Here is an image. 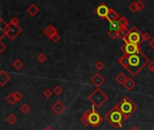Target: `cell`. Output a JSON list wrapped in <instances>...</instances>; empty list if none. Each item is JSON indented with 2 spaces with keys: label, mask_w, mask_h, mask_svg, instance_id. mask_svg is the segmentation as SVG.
Wrapping results in <instances>:
<instances>
[{
  "label": "cell",
  "mask_w": 154,
  "mask_h": 130,
  "mask_svg": "<svg viewBox=\"0 0 154 130\" xmlns=\"http://www.w3.org/2000/svg\"><path fill=\"white\" fill-rule=\"evenodd\" d=\"M150 61V59L143 52L133 55L123 54L118 59V63L122 65V67L125 68L133 76H136Z\"/></svg>",
  "instance_id": "cell-1"
},
{
  "label": "cell",
  "mask_w": 154,
  "mask_h": 130,
  "mask_svg": "<svg viewBox=\"0 0 154 130\" xmlns=\"http://www.w3.org/2000/svg\"><path fill=\"white\" fill-rule=\"evenodd\" d=\"M104 119H106L114 128L118 129L123 127L124 122L126 120L125 115L121 112V110L117 107V105L114 106L108 112L104 115Z\"/></svg>",
  "instance_id": "cell-2"
},
{
  "label": "cell",
  "mask_w": 154,
  "mask_h": 130,
  "mask_svg": "<svg viewBox=\"0 0 154 130\" xmlns=\"http://www.w3.org/2000/svg\"><path fill=\"white\" fill-rule=\"evenodd\" d=\"M116 105H117V107L121 110V112L125 115L126 119H128L138 109V106L128 96H125Z\"/></svg>",
  "instance_id": "cell-3"
},
{
  "label": "cell",
  "mask_w": 154,
  "mask_h": 130,
  "mask_svg": "<svg viewBox=\"0 0 154 130\" xmlns=\"http://www.w3.org/2000/svg\"><path fill=\"white\" fill-rule=\"evenodd\" d=\"M88 100L92 103V106H95L96 108H99L108 100V96L100 88H96L88 97Z\"/></svg>",
  "instance_id": "cell-4"
},
{
  "label": "cell",
  "mask_w": 154,
  "mask_h": 130,
  "mask_svg": "<svg viewBox=\"0 0 154 130\" xmlns=\"http://www.w3.org/2000/svg\"><path fill=\"white\" fill-rule=\"evenodd\" d=\"M124 41L125 42H130L137 45H141V43L143 42V33L136 26H133L131 29H129V33Z\"/></svg>",
  "instance_id": "cell-5"
},
{
  "label": "cell",
  "mask_w": 154,
  "mask_h": 130,
  "mask_svg": "<svg viewBox=\"0 0 154 130\" xmlns=\"http://www.w3.org/2000/svg\"><path fill=\"white\" fill-rule=\"evenodd\" d=\"M103 120H104L103 116H101L99 112H97L96 108L95 106H92V108L90 110V113L88 116L89 125H91L93 127H97L101 125Z\"/></svg>",
  "instance_id": "cell-6"
},
{
  "label": "cell",
  "mask_w": 154,
  "mask_h": 130,
  "mask_svg": "<svg viewBox=\"0 0 154 130\" xmlns=\"http://www.w3.org/2000/svg\"><path fill=\"white\" fill-rule=\"evenodd\" d=\"M121 51L125 55H133V54H138L141 53V45L134 44V43L130 42H125L121 46Z\"/></svg>",
  "instance_id": "cell-7"
},
{
  "label": "cell",
  "mask_w": 154,
  "mask_h": 130,
  "mask_svg": "<svg viewBox=\"0 0 154 130\" xmlns=\"http://www.w3.org/2000/svg\"><path fill=\"white\" fill-rule=\"evenodd\" d=\"M22 28L19 26H15L8 23V27L7 31V36L9 37L10 40H15L16 37L22 33Z\"/></svg>",
  "instance_id": "cell-8"
},
{
  "label": "cell",
  "mask_w": 154,
  "mask_h": 130,
  "mask_svg": "<svg viewBox=\"0 0 154 130\" xmlns=\"http://www.w3.org/2000/svg\"><path fill=\"white\" fill-rule=\"evenodd\" d=\"M110 8L104 3H101L98 7L95 9V14L99 16L101 19H106L108 15Z\"/></svg>",
  "instance_id": "cell-9"
},
{
  "label": "cell",
  "mask_w": 154,
  "mask_h": 130,
  "mask_svg": "<svg viewBox=\"0 0 154 130\" xmlns=\"http://www.w3.org/2000/svg\"><path fill=\"white\" fill-rule=\"evenodd\" d=\"M104 78L101 75L99 72H96L95 75L90 79V82L92 84H94L95 86H96V88H99V87L104 82Z\"/></svg>",
  "instance_id": "cell-10"
},
{
  "label": "cell",
  "mask_w": 154,
  "mask_h": 130,
  "mask_svg": "<svg viewBox=\"0 0 154 130\" xmlns=\"http://www.w3.org/2000/svg\"><path fill=\"white\" fill-rule=\"evenodd\" d=\"M52 111L54 113H56L57 115H60L66 109V107L60 100H57L52 106Z\"/></svg>",
  "instance_id": "cell-11"
},
{
  "label": "cell",
  "mask_w": 154,
  "mask_h": 130,
  "mask_svg": "<svg viewBox=\"0 0 154 130\" xmlns=\"http://www.w3.org/2000/svg\"><path fill=\"white\" fill-rule=\"evenodd\" d=\"M8 27V24L3 18H0V41H2L5 36H7V31Z\"/></svg>",
  "instance_id": "cell-12"
},
{
  "label": "cell",
  "mask_w": 154,
  "mask_h": 130,
  "mask_svg": "<svg viewBox=\"0 0 154 130\" xmlns=\"http://www.w3.org/2000/svg\"><path fill=\"white\" fill-rule=\"evenodd\" d=\"M44 34L48 37L49 39H52L56 34H58V30L55 28L52 24H49V26L44 30Z\"/></svg>",
  "instance_id": "cell-13"
},
{
  "label": "cell",
  "mask_w": 154,
  "mask_h": 130,
  "mask_svg": "<svg viewBox=\"0 0 154 130\" xmlns=\"http://www.w3.org/2000/svg\"><path fill=\"white\" fill-rule=\"evenodd\" d=\"M121 16L119 15V14L116 12L114 9H113V8H110V10H109V13H108V15H107V17H106V20L109 22V23H111V22H114V21H117V20H119V18H120Z\"/></svg>",
  "instance_id": "cell-14"
},
{
  "label": "cell",
  "mask_w": 154,
  "mask_h": 130,
  "mask_svg": "<svg viewBox=\"0 0 154 130\" xmlns=\"http://www.w3.org/2000/svg\"><path fill=\"white\" fill-rule=\"evenodd\" d=\"M10 79L11 77L8 73H7L5 71H0V86H5L9 82Z\"/></svg>",
  "instance_id": "cell-15"
},
{
  "label": "cell",
  "mask_w": 154,
  "mask_h": 130,
  "mask_svg": "<svg viewBox=\"0 0 154 130\" xmlns=\"http://www.w3.org/2000/svg\"><path fill=\"white\" fill-rule=\"evenodd\" d=\"M125 88V90H129V91H131L133 90L134 88H135V86H136V83H135L134 80L132 79V78H127V79L125 80V84L123 85Z\"/></svg>",
  "instance_id": "cell-16"
},
{
  "label": "cell",
  "mask_w": 154,
  "mask_h": 130,
  "mask_svg": "<svg viewBox=\"0 0 154 130\" xmlns=\"http://www.w3.org/2000/svg\"><path fill=\"white\" fill-rule=\"evenodd\" d=\"M39 11H40L39 7H37L36 5H34V4H32V5H31L30 7L27 8V13H28L31 16H35L37 14L39 13Z\"/></svg>",
  "instance_id": "cell-17"
},
{
  "label": "cell",
  "mask_w": 154,
  "mask_h": 130,
  "mask_svg": "<svg viewBox=\"0 0 154 130\" xmlns=\"http://www.w3.org/2000/svg\"><path fill=\"white\" fill-rule=\"evenodd\" d=\"M90 110L91 109H88V110H86L84 114L82 115L81 117V119H80V122L83 124V125L85 127H88L89 125V121H88V116H89V113H90Z\"/></svg>",
  "instance_id": "cell-18"
},
{
  "label": "cell",
  "mask_w": 154,
  "mask_h": 130,
  "mask_svg": "<svg viewBox=\"0 0 154 130\" xmlns=\"http://www.w3.org/2000/svg\"><path fill=\"white\" fill-rule=\"evenodd\" d=\"M127 78L128 77L125 75L124 72H120L118 75H116L115 82H117V83H119V84H121V85H124L125 82V80L127 79Z\"/></svg>",
  "instance_id": "cell-19"
},
{
  "label": "cell",
  "mask_w": 154,
  "mask_h": 130,
  "mask_svg": "<svg viewBox=\"0 0 154 130\" xmlns=\"http://www.w3.org/2000/svg\"><path fill=\"white\" fill-rule=\"evenodd\" d=\"M109 24H110V31H116V32H118V31L121 29V24L118 20L111 22Z\"/></svg>",
  "instance_id": "cell-20"
},
{
  "label": "cell",
  "mask_w": 154,
  "mask_h": 130,
  "mask_svg": "<svg viewBox=\"0 0 154 130\" xmlns=\"http://www.w3.org/2000/svg\"><path fill=\"white\" fill-rule=\"evenodd\" d=\"M128 33H129V29L128 28H123V27H121V29L118 31V37H119L120 39H122V40H125V37L128 34Z\"/></svg>",
  "instance_id": "cell-21"
},
{
  "label": "cell",
  "mask_w": 154,
  "mask_h": 130,
  "mask_svg": "<svg viewBox=\"0 0 154 130\" xmlns=\"http://www.w3.org/2000/svg\"><path fill=\"white\" fill-rule=\"evenodd\" d=\"M118 21H119V23L121 24V27H123V28H127L128 26H129V24H130V22H129V20L127 19L125 16H121Z\"/></svg>",
  "instance_id": "cell-22"
},
{
  "label": "cell",
  "mask_w": 154,
  "mask_h": 130,
  "mask_svg": "<svg viewBox=\"0 0 154 130\" xmlns=\"http://www.w3.org/2000/svg\"><path fill=\"white\" fill-rule=\"evenodd\" d=\"M12 65H13V67L15 68V70L19 71V70H21L22 68L23 67V61H22L20 59H16Z\"/></svg>",
  "instance_id": "cell-23"
},
{
  "label": "cell",
  "mask_w": 154,
  "mask_h": 130,
  "mask_svg": "<svg viewBox=\"0 0 154 130\" xmlns=\"http://www.w3.org/2000/svg\"><path fill=\"white\" fill-rule=\"evenodd\" d=\"M7 100L9 102L10 105H15L17 101L15 100V95H14V92H11L10 94H8L7 96Z\"/></svg>",
  "instance_id": "cell-24"
},
{
  "label": "cell",
  "mask_w": 154,
  "mask_h": 130,
  "mask_svg": "<svg viewBox=\"0 0 154 130\" xmlns=\"http://www.w3.org/2000/svg\"><path fill=\"white\" fill-rule=\"evenodd\" d=\"M19 108H20V111H21V112L23 113V114H27V113L29 112V111L31 110V107L29 106L28 104H26V103L23 104Z\"/></svg>",
  "instance_id": "cell-25"
},
{
  "label": "cell",
  "mask_w": 154,
  "mask_h": 130,
  "mask_svg": "<svg viewBox=\"0 0 154 130\" xmlns=\"http://www.w3.org/2000/svg\"><path fill=\"white\" fill-rule=\"evenodd\" d=\"M7 123L10 124V125H14V124L17 121V117H16L14 114H10V115L7 117Z\"/></svg>",
  "instance_id": "cell-26"
},
{
  "label": "cell",
  "mask_w": 154,
  "mask_h": 130,
  "mask_svg": "<svg viewBox=\"0 0 154 130\" xmlns=\"http://www.w3.org/2000/svg\"><path fill=\"white\" fill-rule=\"evenodd\" d=\"M62 91H63V90H62V88H61L60 86L54 87V89H53V90H52V92H53V93L56 95V96H60L61 93H62Z\"/></svg>",
  "instance_id": "cell-27"
},
{
  "label": "cell",
  "mask_w": 154,
  "mask_h": 130,
  "mask_svg": "<svg viewBox=\"0 0 154 130\" xmlns=\"http://www.w3.org/2000/svg\"><path fill=\"white\" fill-rule=\"evenodd\" d=\"M107 34H108V36L110 37L111 39H113V40H114V39H116L118 37V32H116V31H108V33H107Z\"/></svg>",
  "instance_id": "cell-28"
},
{
  "label": "cell",
  "mask_w": 154,
  "mask_h": 130,
  "mask_svg": "<svg viewBox=\"0 0 154 130\" xmlns=\"http://www.w3.org/2000/svg\"><path fill=\"white\" fill-rule=\"evenodd\" d=\"M95 68L97 70V71H102L104 68V63H102L101 61H96V63H95Z\"/></svg>",
  "instance_id": "cell-29"
},
{
  "label": "cell",
  "mask_w": 154,
  "mask_h": 130,
  "mask_svg": "<svg viewBox=\"0 0 154 130\" xmlns=\"http://www.w3.org/2000/svg\"><path fill=\"white\" fill-rule=\"evenodd\" d=\"M129 9H130L133 12V13H136V12L138 11L136 2H132L130 5H129Z\"/></svg>",
  "instance_id": "cell-30"
},
{
  "label": "cell",
  "mask_w": 154,
  "mask_h": 130,
  "mask_svg": "<svg viewBox=\"0 0 154 130\" xmlns=\"http://www.w3.org/2000/svg\"><path fill=\"white\" fill-rule=\"evenodd\" d=\"M37 60H38L40 63H45V61H47V56L44 53H40L38 56H37Z\"/></svg>",
  "instance_id": "cell-31"
},
{
  "label": "cell",
  "mask_w": 154,
  "mask_h": 130,
  "mask_svg": "<svg viewBox=\"0 0 154 130\" xmlns=\"http://www.w3.org/2000/svg\"><path fill=\"white\" fill-rule=\"evenodd\" d=\"M136 5H137L138 11L143 10V8L145 7V4H144L143 1H141V0H138V1H136Z\"/></svg>",
  "instance_id": "cell-32"
},
{
  "label": "cell",
  "mask_w": 154,
  "mask_h": 130,
  "mask_svg": "<svg viewBox=\"0 0 154 130\" xmlns=\"http://www.w3.org/2000/svg\"><path fill=\"white\" fill-rule=\"evenodd\" d=\"M151 38H152V37H151V35L149 33H143V42H150Z\"/></svg>",
  "instance_id": "cell-33"
},
{
  "label": "cell",
  "mask_w": 154,
  "mask_h": 130,
  "mask_svg": "<svg viewBox=\"0 0 154 130\" xmlns=\"http://www.w3.org/2000/svg\"><path fill=\"white\" fill-rule=\"evenodd\" d=\"M52 94H53V92H52V90H50V89H46V90L44 91V97L47 98H51Z\"/></svg>",
  "instance_id": "cell-34"
},
{
  "label": "cell",
  "mask_w": 154,
  "mask_h": 130,
  "mask_svg": "<svg viewBox=\"0 0 154 130\" xmlns=\"http://www.w3.org/2000/svg\"><path fill=\"white\" fill-rule=\"evenodd\" d=\"M14 95H15V100H16L17 102L20 101L22 98H23V94L21 93L20 91H15V92H14Z\"/></svg>",
  "instance_id": "cell-35"
},
{
  "label": "cell",
  "mask_w": 154,
  "mask_h": 130,
  "mask_svg": "<svg viewBox=\"0 0 154 130\" xmlns=\"http://www.w3.org/2000/svg\"><path fill=\"white\" fill-rule=\"evenodd\" d=\"M19 19H18L17 17H13L12 18V19L10 20V22H9V24H15V26H18V24H19Z\"/></svg>",
  "instance_id": "cell-36"
},
{
  "label": "cell",
  "mask_w": 154,
  "mask_h": 130,
  "mask_svg": "<svg viewBox=\"0 0 154 130\" xmlns=\"http://www.w3.org/2000/svg\"><path fill=\"white\" fill-rule=\"evenodd\" d=\"M53 42H58L60 40V35L59 34H56L53 37H52V39H51Z\"/></svg>",
  "instance_id": "cell-37"
},
{
  "label": "cell",
  "mask_w": 154,
  "mask_h": 130,
  "mask_svg": "<svg viewBox=\"0 0 154 130\" xmlns=\"http://www.w3.org/2000/svg\"><path fill=\"white\" fill-rule=\"evenodd\" d=\"M5 49H7V46L4 44V42L2 41H0V54H2Z\"/></svg>",
  "instance_id": "cell-38"
},
{
  "label": "cell",
  "mask_w": 154,
  "mask_h": 130,
  "mask_svg": "<svg viewBox=\"0 0 154 130\" xmlns=\"http://www.w3.org/2000/svg\"><path fill=\"white\" fill-rule=\"evenodd\" d=\"M148 68H149V69L151 70V71H152L153 69H154V61H151L149 63H148Z\"/></svg>",
  "instance_id": "cell-39"
},
{
  "label": "cell",
  "mask_w": 154,
  "mask_h": 130,
  "mask_svg": "<svg viewBox=\"0 0 154 130\" xmlns=\"http://www.w3.org/2000/svg\"><path fill=\"white\" fill-rule=\"evenodd\" d=\"M149 44H150V46L154 50V37H152V38L151 39V41L149 42Z\"/></svg>",
  "instance_id": "cell-40"
},
{
  "label": "cell",
  "mask_w": 154,
  "mask_h": 130,
  "mask_svg": "<svg viewBox=\"0 0 154 130\" xmlns=\"http://www.w3.org/2000/svg\"><path fill=\"white\" fill-rule=\"evenodd\" d=\"M129 130H140V129L136 126H133V127H130V129H129Z\"/></svg>",
  "instance_id": "cell-41"
},
{
  "label": "cell",
  "mask_w": 154,
  "mask_h": 130,
  "mask_svg": "<svg viewBox=\"0 0 154 130\" xmlns=\"http://www.w3.org/2000/svg\"><path fill=\"white\" fill-rule=\"evenodd\" d=\"M44 130H54V129H53V127H51V126H47Z\"/></svg>",
  "instance_id": "cell-42"
},
{
  "label": "cell",
  "mask_w": 154,
  "mask_h": 130,
  "mask_svg": "<svg viewBox=\"0 0 154 130\" xmlns=\"http://www.w3.org/2000/svg\"><path fill=\"white\" fill-rule=\"evenodd\" d=\"M151 71H152V72H153V74H154V69H153V70H152Z\"/></svg>",
  "instance_id": "cell-43"
}]
</instances>
